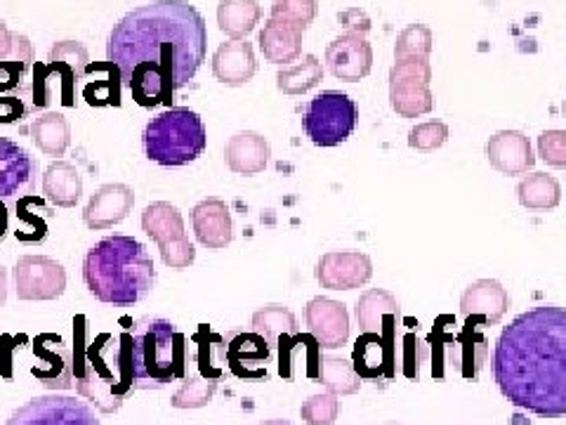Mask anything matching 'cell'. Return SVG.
<instances>
[{
  "mask_svg": "<svg viewBox=\"0 0 566 425\" xmlns=\"http://www.w3.org/2000/svg\"><path fill=\"white\" fill-rule=\"evenodd\" d=\"M208 29L189 0H151L126 12L106 41V62L120 69L133 100L156 110L197 76L206 62Z\"/></svg>",
  "mask_w": 566,
  "mask_h": 425,
  "instance_id": "obj_1",
  "label": "cell"
},
{
  "mask_svg": "<svg viewBox=\"0 0 566 425\" xmlns=\"http://www.w3.org/2000/svg\"><path fill=\"white\" fill-rule=\"evenodd\" d=\"M493 379L517 410L566 416V308L538 305L512 319L493 350Z\"/></svg>",
  "mask_w": 566,
  "mask_h": 425,
  "instance_id": "obj_2",
  "label": "cell"
},
{
  "mask_svg": "<svg viewBox=\"0 0 566 425\" xmlns=\"http://www.w3.org/2000/svg\"><path fill=\"white\" fill-rule=\"evenodd\" d=\"M118 339L135 390H164L191 376V364L197 369V350L191 339L187 341V335L168 319L142 317Z\"/></svg>",
  "mask_w": 566,
  "mask_h": 425,
  "instance_id": "obj_3",
  "label": "cell"
},
{
  "mask_svg": "<svg viewBox=\"0 0 566 425\" xmlns=\"http://www.w3.org/2000/svg\"><path fill=\"white\" fill-rule=\"evenodd\" d=\"M83 279L99 303L130 308L149 298L156 272L145 243L114 235L99 239L85 253Z\"/></svg>",
  "mask_w": 566,
  "mask_h": 425,
  "instance_id": "obj_4",
  "label": "cell"
},
{
  "mask_svg": "<svg viewBox=\"0 0 566 425\" xmlns=\"http://www.w3.org/2000/svg\"><path fill=\"white\" fill-rule=\"evenodd\" d=\"M74 387L81 397L93 402L102 414H116L135 385L120 339L112 333L91 335L87 317H74Z\"/></svg>",
  "mask_w": 566,
  "mask_h": 425,
  "instance_id": "obj_5",
  "label": "cell"
},
{
  "mask_svg": "<svg viewBox=\"0 0 566 425\" xmlns=\"http://www.w3.org/2000/svg\"><path fill=\"white\" fill-rule=\"evenodd\" d=\"M208 145V133L203 118L187 110V106H168L156 114L145 133H142V149L151 164L164 168H180L203 156Z\"/></svg>",
  "mask_w": 566,
  "mask_h": 425,
  "instance_id": "obj_6",
  "label": "cell"
},
{
  "mask_svg": "<svg viewBox=\"0 0 566 425\" xmlns=\"http://www.w3.org/2000/svg\"><path fill=\"white\" fill-rule=\"evenodd\" d=\"M480 322L465 319V326H455L451 314H441L432 331L430 360L434 379L474 381L489 357V341Z\"/></svg>",
  "mask_w": 566,
  "mask_h": 425,
  "instance_id": "obj_7",
  "label": "cell"
},
{
  "mask_svg": "<svg viewBox=\"0 0 566 425\" xmlns=\"http://www.w3.org/2000/svg\"><path fill=\"white\" fill-rule=\"evenodd\" d=\"M91 64L87 48L78 41H60L50 48L48 62H35L27 95L31 110L45 112L50 104L60 102L66 110L76 106V85L83 81L85 69Z\"/></svg>",
  "mask_w": 566,
  "mask_h": 425,
  "instance_id": "obj_8",
  "label": "cell"
},
{
  "mask_svg": "<svg viewBox=\"0 0 566 425\" xmlns=\"http://www.w3.org/2000/svg\"><path fill=\"white\" fill-rule=\"evenodd\" d=\"M359 123V106L347 93L324 91L307 102L303 112L305 135L316 147H338Z\"/></svg>",
  "mask_w": 566,
  "mask_h": 425,
  "instance_id": "obj_9",
  "label": "cell"
},
{
  "mask_svg": "<svg viewBox=\"0 0 566 425\" xmlns=\"http://www.w3.org/2000/svg\"><path fill=\"white\" fill-rule=\"evenodd\" d=\"M428 58H401L389 69V104L403 118H420L434 110Z\"/></svg>",
  "mask_w": 566,
  "mask_h": 425,
  "instance_id": "obj_10",
  "label": "cell"
},
{
  "mask_svg": "<svg viewBox=\"0 0 566 425\" xmlns=\"http://www.w3.org/2000/svg\"><path fill=\"white\" fill-rule=\"evenodd\" d=\"M6 425H102L91 404L66 395L33 397Z\"/></svg>",
  "mask_w": 566,
  "mask_h": 425,
  "instance_id": "obj_11",
  "label": "cell"
},
{
  "mask_svg": "<svg viewBox=\"0 0 566 425\" xmlns=\"http://www.w3.org/2000/svg\"><path fill=\"white\" fill-rule=\"evenodd\" d=\"M352 364L361 379L389 383L397 379L399 369L403 371V345H397L395 333H361Z\"/></svg>",
  "mask_w": 566,
  "mask_h": 425,
  "instance_id": "obj_12",
  "label": "cell"
},
{
  "mask_svg": "<svg viewBox=\"0 0 566 425\" xmlns=\"http://www.w3.org/2000/svg\"><path fill=\"white\" fill-rule=\"evenodd\" d=\"M20 300H57L66 291L64 265L48 256H22L12 270Z\"/></svg>",
  "mask_w": 566,
  "mask_h": 425,
  "instance_id": "obj_13",
  "label": "cell"
},
{
  "mask_svg": "<svg viewBox=\"0 0 566 425\" xmlns=\"http://www.w3.org/2000/svg\"><path fill=\"white\" fill-rule=\"evenodd\" d=\"M39 185V162L20 142L0 137V199L6 204L33 194Z\"/></svg>",
  "mask_w": 566,
  "mask_h": 425,
  "instance_id": "obj_14",
  "label": "cell"
},
{
  "mask_svg": "<svg viewBox=\"0 0 566 425\" xmlns=\"http://www.w3.org/2000/svg\"><path fill=\"white\" fill-rule=\"evenodd\" d=\"M31 350L45 364L31 369L33 379H39L48 390L74 387V350L64 343L60 333L35 335Z\"/></svg>",
  "mask_w": 566,
  "mask_h": 425,
  "instance_id": "obj_15",
  "label": "cell"
},
{
  "mask_svg": "<svg viewBox=\"0 0 566 425\" xmlns=\"http://www.w3.org/2000/svg\"><path fill=\"white\" fill-rule=\"evenodd\" d=\"M374 277V262L359 251H331L316 262V281L322 289L352 291Z\"/></svg>",
  "mask_w": 566,
  "mask_h": 425,
  "instance_id": "obj_16",
  "label": "cell"
},
{
  "mask_svg": "<svg viewBox=\"0 0 566 425\" xmlns=\"http://www.w3.org/2000/svg\"><path fill=\"white\" fill-rule=\"evenodd\" d=\"M227 341V366L237 379L260 381L268 379V362L272 357V345L255 331L234 329L224 335Z\"/></svg>",
  "mask_w": 566,
  "mask_h": 425,
  "instance_id": "obj_17",
  "label": "cell"
},
{
  "mask_svg": "<svg viewBox=\"0 0 566 425\" xmlns=\"http://www.w3.org/2000/svg\"><path fill=\"white\" fill-rule=\"evenodd\" d=\"M310 335L324 350H338L349 341V312L340 300L316 296L305 308Z\"/></svg>",
  "mask_w": 566,
  "mask_h": 425,
  "instance_id": "obj_18",
  "label": "cell"
},
{
  "mask_svg": "<svg viewBox=\"0 0 566 425\" xmlns=\"http://www.w3.org/2000/svg\"><path fill=\"white\" fill-rule=\"evenodd\" d=\"M326 66L338 81L357 83L374 69V48L361 33H343L328 43Z\"/></svg>",
  "mask_w": 566,
  "mask_h": 425,
  "instance_id": "obj_19",
  "label": "cell"
},
{
  "mask_svg": "<svg viewBox=\"0 0 566 425\" xmlns=\"http://www.w3.org/2000/svg\"><path fill=\"white\" fill-rule=\"evenodd\" d=\"M507 310L510 293L495 279H476L460 296V317L480 322L482 326H495Z\"/></svg>",
  "mask_w": 566,
  "mask_h": 425,
  "instance_id": "obj_20",
  "label": "cell"
},
{
  "mask_svg": "<svg viewBox=\"0 0 566 425\" xmlns=\"http://www.w3.org/2000/svg\"><path fill=\"white\" fill-rule=\"evenodd\" d=\"M135 206V191L133 187L123 185V183H112V185H102L91 201H87L83 210V220L91 229H109L114 225H120L130 216V210Z\"/></svg>",
  "mask_w": 566,
  "mask_h": 425,
  "instance_id": "obj_21",
  "label": "cell"
},
{
  "mask_svg": "<svg viewBox=\"0 0 566 425\" xmlns=\"http://www.w3.org/2000/svg\"><path fill=\"white\" fill-rule=\"evenodd\" d=\"M191 227L199 243L210 248V251H222V248L232 243L234 237L232 212L218 197L203 199L191 208Z\"/></svg>",
  "mask_w": 566,
  "mask_h": 425,
  "instance_id": "obj_22",
  "label": "cell"
},
{
  "mask_svg": "<svg viewBox=\"0 0 566 425\" xmlns=\"http://www.w3.org/2000/svg\"><path fill=\"white\" fill-rule=\"evenodd\" d=\"M486 158L491 168L503 175H522L528 173L536 164L531 142L522 131H501L489 137Z\"/></svg>",
  "mask_w": 566,
  "mask_h": 425,
  "instance_id": "obj_23",
  "label": "cell"
},
{
  "mask_svg": "<svg viewBox=\"0 0 566 425\" xmlns=\"http://www.w3.org/2000/svg\"><path fill=\"white\" fill-rule=\"evenodd\" d=\"M303 27L270 17L268 24L260 31V50L264 60L279 66H289L297 62L303 58Z\"/></svg>",
  "mask_w": 566,
  "mask_h": 425,
  "instance_id": "obj_24",
  "label": "cell"
},
{
  "mask_svg": "<svg viewBox=\"0 0 566 425\" xmlns=\"http://www.w3.org/2000/svg\"><path fill=\"white\" fill-rule=\"evenodd\" d=\"M255 71V50L253 43H248L245 39L227 41L216 50V55H212V76L224 85H245L248 81H253Z\"/></svg>",
  "mask_w": 566,
  "mask_h": 425,
  "instance_id": "obj_25",
  "label": "cell"
},
{
  "mask_svg": "<svg viewBox=\"0 0 566 425\" xmlns=\"http://www.w3.org/2000/svg\"><path fill=\"white\" fill-rule=\"evenodd\" d=\"M272 147L264 135L255 131H243L234 137H229L224 147V162L227 168L237 175H258L270 164Z\"/></svg>",
  "mask_w": 566,
  "mask_h": 425,
  "instance_id": "obj_26",
  "label": "cell"
},
{
  "mask_svg": "<svg viewBox=\"0 0 566 425\" xmlns=\"http://www.w3.org/2000/svg\"><path fill=\"white\" fill-rule=\"evenodd\" d=\"M354 317H357V324L364 333H395L401 305L395 293L385 289H368L359 296Z\"/></svg>",
  "mask_w": 566,
  "mask_h": 425,
  "instance_id": "obj_27",
  "label": "cell"
},
{
  "mask_svg": "<svg viewBox=\"0 0 566 425\" xmlns=\"http://www.w3.org/2000/svg\"><path fill=\"white\" fill-rule=\"evenodd\" d=\"M14 218H17V229H14L17 241L43 243L50 235V220L55 218V212H52V208L48 206V199L29 194V197L14 201Z\"/></svg>",
  "mask_w": 566,
  "mask_h": 425,
  "instance_id": "obj_28",
  "label": "cell"
},
{
  "mask_svg": "<svg viewBox=\"0 0 566 425\" xmlns=\"http://www.w3.org/2000/svg\"><path fill=\"white\" fill-rule=\"evenodd\" d=\"M45 199L57 208H74L83 194V177L69 162H52L43 173Z\"/></svg>",
  "mask_w": 566,
  "mask_h": 425,
  "instance_id": "obj_29",
  "label": "cell"
},
{
  "mask_svg": "<svg viewBox=\"0 0 566 425\" xmlns=\"http://www.w3.org/2000/svg\"><path fill=\"white\" fill-rule=\"evenodd\" d=\"M83 100L91 106H120L123 76L114 62L87 64Z\"/></svg>",
  "mask_w": 566,
  "mask_h": 425,
  "instance_id": "obj_30",
  "label": "cell"
},
{
  "mask_svg": "<svg viewBox=\"0 0 566 425\" xmlns=\"http://www.w3.org/2000/svg\"><path fill=\"white\" fill-rule=\"evenodd\" d=\"M33 45L22 33H14V48L8 60H0V95L27 93V76L33 71Z\"/></svg>",
  "mask_w": 566,
  "mask_h": 425,
  "instance_id": "obj_31",
  "label": "cell"
},
{
  "mask_svg": "<svg viewBox=\"0 0 566 425\" xmlns=\"http://www.w3.org/2000/svg\"><path fill=\"white\" fill-rule=\"evenodd\" d=\"M193 350H197V371L203 379L222 381L227 376V341L224 335L210 331L208 324H201L193 333Z\"/></svg>",
  "mask_w": 566,
  "mask_h": 425,
  "instance_id": "obj_32",
  "label": "cell"
},
{
  "mask_svg": "<svg viewBox=\"0 0 566 425\" xmlns=\"http://www.w3.org/2000/svg\"><path fill=\"white\" fill-rule=\"evenodd\" d=\"M262 8L258 0H220L218 27L232 41L248 39L260 24Z\"/></svg>",
  "mask_w": 566,
  "mask_h": 425,
  "instance_id": "obj_33",
  "label": "cell"
},
{
  "mask_svg": "<svg viewBox=\"0 0 566 425\" xmlns=\"http://www.w3.org/2000/svg\"><path fill=\"white\" fill-rule=\"evenodd\" d=\"M31 139L45 156H64L71 142V126L62 112H43L31 123Z\"/></svg>",
  "mask_w": 566,
  "mask_h": 425,
  "instance_id": "obj_34",
  "label": "cell"
},
{
  "mask_svg": "<svg viewBox=\"0 0 566 425\" xmlns=\"http://www.w3.org/2000/svg\"><path fill=\"white\" fill-rule=\"evenodd\" d=\"M142 229H145L147 237H151L158 246L187 237L180 208L168 201H154L145 208V212H142Z\"/></svg>",
  "mask_w": 566,
  "mask_h": 425,
  "instance_id": "obj_35",
  "label": "cell"
},
{
  "mask_svg": "<svg viewBox=\"0 0 566 425\" xmlns=\"http://www.w3.org/2000/svg\"><path fill=\"white\" fill-rule=\"evenodd\" d=\"M253 331L260 333L272 348H279L283 341L295 339L300 333L295 314L279 303L264 305L253 314Z\"/></svg>",
  "mask_w": 566,
  "mask_h": 425,
  "instance_id": "obj_36",
  "label": "cell"
},
{
  "mask_svg": "<svg viewBox=\"0 0 566 425\" xmlns=\"http://www.w3.org/2000/svg\"><path fill=\"white\" fill-rule=\"evenodd\" d=\"M324 81V66L314 55H305L289 66H281L276 87L283 95H305Z\"/></svg>",
  "mask_w": 566,
  "mask_h": 425,
  "instance_id": "obj_37",
  "label": "cell"
},
{
  "mask_svg": "<svg viewBox=\"0 0 566 425\" xmlns=\"http://www.w3.org/2000/svg\"><path fill=\"white\" fill-rule=\"evenodd\" d=\"M517 197L528 210H553L562 201V185L547 173H531L517 185Z\"/></svg>",
  "mask_w": 566,
  "mask_h": 425,
  "instance_id": "obj_38",
  "label": "cell"
},
{
  "mask_svg": "<svg viewBox=\"0 0 566 425\" xmlns=\"http://www.w3.org/2000/svg\"><path fill=\"white\" fill-rule=\"evenodd\" d=\"M316 381L333 395H354L361 390V376L354 364L343 357H331V354L318 357Z\"/></svg>",
  "mask_w": 566,
  "mask_h": 425,
  "instance_id": "obj_39",
  "label": "cell"
},
{
  "mask_svg": "<svg viewBox=\"0 0 566 425\" xmlns=\"http://www.w3.org/2000/svg\"><path fill=\"white\" fill-rule=\"evenodd\" d=\"M216 393H218V381L203 379L199 371H193V374L187 376L182 385L175 390L170 404L175 410H201V406L210 404Z\"/></svg>",
  "mask_w": 566,
  "mask_h": 425,
  "instance_id": "obj_40",
  "label": "cell"
},
{
  "mask_svg": "<svg viewBox=\"0 0 566 425\" xmlns=\"http://www.w3.org/2000/svg\"><path fill=\"white\" fill-rule=\"evenodd\" d=\"M434 48V35L432 29L422 22H413L406 27L395 43V60L401 58H428Z\"/></svg>",
  "mask_w": 566,
  "mask_h": 425,
  "instance_id": "obj_41",
  "label": "cell"
},
{
  "mask_svg": "<svg viewBox=\"0 0 566 425\" xmlns=\"http://www.w3.org/2000/svg\"><path fill=\"white\" fill-rule=\"evenodd\" d=\"M340 400L333 393H322V395H312L307 402L300 406V416L307 425H333L340 416Z\"/></svg>",
  "mask_w": 566,
  "mask_h": 425,
  "instance_id": "obj_42",
  "label": "cell"
},
{
  "mask_svg": "<svg viewBox=\"0 0 566 425\" xmlns=\"http://www.w3.org/2000/svg\"><path fill=\"white\" fill-rule=\"evenodd\" d=\"M449 139V126L441 121H424L411 128L409 133V147L422 154H430L439 147H444Z\"/></svg>",
  "mask_w": 566,
  "mask_h": 425,
  "instance_id": "obj_43",
  "label": "cell"
},
{
  "mask_svg": "<svg viewBox=\"0 0 566 425\" xmlns=\"http://www.w3.org/2000/svg\"><path fill=\"white\" fill-rule=\"evenodd\" d=\"M316 12H318L316 0H274L272 6V17H276V20L293 22L297 27H303L305 31L316 20Z\"/></svg>",
  "mask_w": 566,
  "mask_h": 425,
  "instance_id": "obj_44",
  "label": "cell"
},
{
  "mask_svg": "<svg viewBox=\"0 0 566 425\" xmlns=\"http://www.w3.org/2000/svg\"><path fill=\"white\" fill-rule=\"evenodd\" d=\"M538 156L547 166L566 168V131H545L538 137Z\"/></svg>",
  "mask_w": 566,
  "mask_h": 425,
  "instance_id": "obj_45",
  "label": "cell"
},
{
  "mask_svg": "<svg viewBox=\"0 0 566 425\" xmlns=\"http://www.w3.org/2000/svg\"><path fill=\"white\" fill-rule=\"evenodd\" d=\"M158 248H161L164 262L172 270H187V268H191L193 260H197V248H193V243L187 237L166 241Z\"/></svg>",
  "mask_w": 566,
  "mask_h": 425,
  "instance_id": "obj_46",
  "label": "cell"
},
{
  "mask_svg": "<svg viewBox=\"0 0 566 425\" xmlns=\"http://www.w3.org/2000/svg\"><path fill=\"white\" fill-rule=\"evenodd\" d=\"M31 100L27 93H14V95H0V123L10 126V123L22 121L31 116Z\"/></svg>",
  "mask_w": 566,
  "mask_h": 425,
  "instance_id": "obj_47",
  "label": "cell"
},
{
  "mask_svg": "<svg viewBox=\"0 0 566 425\" xmlns=\"http://www.w3.org/2000/svg\"><path fill=\"white\" fill-rule=\"evenodd\" d=\"M338 22L345 29V33H361L366 35L370 31V17L361 8H347L338 12Z\"/></svg>",
  "mask_w": 566,
  "mask_h": 425,
  "instance_id": "obj_48",
  "label": "cell"
},
{
  "mask_svg": "<svg viewBox=\"0 0 566 425\" xmlns=\"http://www.w3.org/2000/svg\"><path fill=\"white\" fill-rule=\"evenodd\" d=\"M14 48V33L8 29V24L0 20V60H8Z\"/></svg>",
  "mask_w": 566,
  "mask_h": 425,
  "instance_id": "obj_49",
  "label": "cell"
},
{
  "mask_svg": "<svg viewBox=\"0 0 566 425\" xmlns=\"http://www.w3.org/2000/svg\"><path fill=\"white\" fill-rule=\"evenodd\" d=\"M10 232V208L8 204L0 199V241H3Z\"/></svg>",
  "mask_w": 566,
  "mask_h": 425,
  "instance_id": "obj_50",
  "label": "cell"
},
{
  "mask_svg": "<svg viewBox=\"0 0 566 425\" xmlns=\"http://www.w3.org/2000/svg\"><path fill=\"white\" fill-rule=\"evenodd\" d=\"M8 300V270L0 265V308L6 305Z\"/></svg>",
  "mask_w": 566,
  "mask_h": 425,
  "instance_id": "obj_51",
  "label": "cell"
},
{
  "mask_svg": "<svg viewBox=\"0 0 566 425\" xmlns=\"http://www.w3.org/2000/svg\"><path fill=\"white\" fill-rule=\"evenodd\" d=\"M258 425H295V423H291V421H286V418H272V421H262V423H258Z\"/></svg>",
  "mask_w": 566,
  "mask_h": 425,
  "instance_id": "obj_52",
  "label": "cell"
},
{
  "mask_svg": "<svg viewBox=\"0 0 566 425\" xmlns=\"http://www.w3.org/2000/svg\"><path fill=\"white\" fill-rule=\"evenodd\" d=\"M562 116L566 118V100H564V104H562Z\"/></svg>",
  "mask_w": 566,
  "mask_h": 425,
  "instance_id": "obj_53",
  "label": "cell"
},
{
  "mask_svg": "<svg viewBox=\"0 0 566 425\" xmlns=\"http://www.w3.org/2000/svg\"><path fill=\"white\" fill-rule=\"evenodd\" d=\"M389 425H397V423H389Z\"/></svg>",
  "mask_w": 566,
  "mask_h": 425,
  "instance_id": "obj_54",
  "label": "cell"
}]
</instances>
